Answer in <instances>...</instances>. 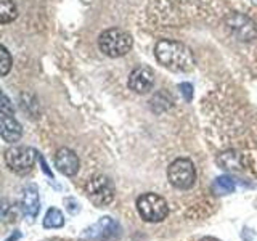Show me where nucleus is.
<instances>
[{
	"label": "nucleus",
	"instance_id": "obj_1",
	"mask_svg": "<svg viewBox=\"0 0 257 241\" xmlns=\"http://www.w3.org/2000/svg\"><path fill=\"white\" fill-rule=\"evenodd\" d=\"M155 56L159 64L174 72H190L196 64L190 47L171 39L159 40L155 47Z\"/></svg>",
	"mask_w": 257,
	"mask_h": 241
},
{
	"label": "nucleus",
	"instance_id": "obj_2",
	"mask_svg": "<svg viewBox=\"0 0 257 241\" xmlns=\"http://www.w3.org/2000/svg\"><path fill=\"white\" fill-rule=\"evenodd\" d=\"M132 45H134L132 36L119 28H111L103 31L98 37L100 50L106 56H109V58H119V56L127 55L131 52Z\"/></svg>",
	"mask_w": 257,
	"mask_h": 241
},
{
	"label": "nucleus",
	"instance_id": "obj_3",
	"mask_svg": "<svg viewBox=\"0 0 257 241\" xmlns=\"http://www.w3.org/2000/svg\"><path fill=\"white\" fill-rule=\"evenodd\" d=\"M137 212L145 222L159 223L169 215V204L167 201L158 195V193H143L142 196L137 198Z\"/></svg>",
	"mask_w": 257,
	"mask_h": 241
},
{
	"label": "nucleus",
	"instance_id": "obj_4",
	"mask_svg": "<svg viewBox=\"0 0 257 241\" xmlns=\"http://www.w3.org/2000/svg\"><path fill=\"white\" fill-rule=\"evenodd\" d=\"M85 195L96 207H106L114 201L116 191L111 179L103 174H95L85 183Z\"/></svg>",
	"mask_w": 257,
	"mask_h": 241
},
{
	"label": "nucleus",
	"instance_id": "obj_5",
	"mask_svg": "<svg viewBox=\"0 0 257 241\" xmlns=\"http://www.w3.org/2000/svg\"><path fill=\"white\" fill-rule=\"evenodd\" d=\"M167 180L177 190H190L196 183V167L193 161L179 158L167 167Z\"/></svg>",
	"mask_w": 257,
	"mask_h": 241
},
{
	"label": "nucleus",
	"instance_id": "obj_6",
	"mask_svg": "<svg viewBox=\"0 0 257 241\" xmlns=\"http://www.w3.org/2000/svg\"><path fill=\"white\" fill-rule=\"evenodd\" d=\"M5 164L12 172L24 175L32 171L36 164L37 151L31 147H12L5 151Z\"/></svg>",
	"mask_w": 257,
	"mask_h": 241
},
{
	"label": "nucleus",
	"instance_id": "obj_7",
	"mask_svg": "<svg viewBox=\"0 0 257 241\" xmlns=\"http://www.w3.org/2000/svg\"><path fill=\"white\" fill-rule=\"evenodd\" d=\"M225 26L241 42H252L257 39V24L249 16L239 12H230L225 15Z\"/></svg>",
	"mask_w": 257,
	"mask_h": 241
},
{
	"label": "nucleus",
	"instance_id": "obj_8",
	"mask_svg": "<svg viewBox=\"0 0 257 241\" xmlns=\"http://www.w3.org/2000/svg\"><path fill=\"white\" fill-rule=\"evenodd\" d=\"M120 233L119 223L111 219L109 215H104L101 219L96 220L93 225L82 231L80 238L85 241H108L112 238H117Z\"/></svg>",
	"mask_w": 257,
	"mask_h": 241
},
{
	"label": "nucleus",
	"instance_id": "obj_9",
	"mask_svg": "<svg viewBox=\"0 0 257 241\" xmlns=\"http://www.w3.org/2000/svg\"><path fill=\"white\" fill-rule=\"evenodd\" d=\"M155 85V71L148 66L135 68L128 76V87L135 93H148Z\"/></svg>",
	"mask_w": 257,
	"mask_h": 241
},
{
	"label": "nucleus",
	"instance_id": "obj_10",
	"mask_svg": "<svg viewBox=\"0 0 257 241\" xmlns=\"http://www.w3.org/2000/svg\"><path fill=\"white\" fill-rule=\"evenodd\" d=\"M55 167L66 177H74L80 169L79 156L74 151L63 147L55 153Z\"/></svg>",
	"mask_w": 257,
	"mask_h": 241
},
{
	"label": "nucleus",
	"instance_id": "obj_11",
	"mask_svg": "<svg viewBox=\"0 0 257 241\" xmlns=\"http://www.w3.org/2000/svg\"><path fill=\"white\" fill-rule=\"evenodd\" d=\"M20 209L23 211L24 215L29 217V219H34V217H37V214L40 211V195H39L37 185L29 183L21 190Z\"/></svg>",
	"mask_w": 257,
	"mask_h": 241
},
{
	"label": "nucleus",
	"instance_id": "obj_12",
	"mask_svg": "<svg viewBox=\"0 0 257 241\" xmlns=\"http://www.w3.org/2000/svg\"><path fill=\"white\" fill-rule=\"evenodd\" d=\"M0 135H2L4 142L7 143H15L21 139L23 129L18 120H16L10 112L0 111Z\"/></svg>",
	"mask_w": 257,
	"mask_h": 241
},
{
	"label": "nucleus",
	"instance_id": "obj_13",
	"mask_svg": "<svg viewBox=\"0 0 257 241\" xmlns=\"http://www.w3.org/2000/svg\"><path fill=\"white\" fill-rule=\"evenodd\" d=\"M235 190H236V183L228 175L217 177L212 183V193L217 196H227L230 193H235Z\"/></svg>",
	"mask_w": 257,
	"mask_h": 241
},
{
	"label": "nucleus",
	"instance_id": "obj_14",
	"mask_svg": "<svg viewBox=\"0 0 257 241\" xmlns=\"http://www.w3.org/2000/svg\"><path fill=\"white\" fill-rule=\"evenodd\" d=\"M217 163L222 166L225 171H238V169L243 167L241 164V156L235 151H225L217 158Z\"/></svg>",
	"mask_w": 257,
	"mask_h": 241
},
{
	"label": "nucleus",
	"instance_id": "obj_15",
	"mask_svg": "<svg viewBox=\"0 0 257 241\" xmlns=\"http://www.w3.org/2000/svg\"><path fill=\"white\" fill-rule=\"evenodd\" d=\"M64 214L58 207H50L44 217V227L45 228H61L64 227Z\"/></svg>",
	"mask_w": 257,
	"mask_h": 241
},
{
	"label": "nucleus",
	"instance_id": "obj_16",
	"mask_svg": "<svg viewBox=\"0 0 257 241\" xmlns=\"http://www.w3.org/2000/svg\"><path fill=\"white\" fill-rule=\"evenodd\" d=\"M18 18V8L13 0H0V23L8 24Z\"/></svg>",
	"mask_w": 257,
	"mask_h": 241
},
{
	"label": "nucleus",
	"instance_id": "obj_17",
	"mask_svg": "<svg viewBox=\"0 0 257 241\" xmlns=\"http://www.w3.org/2000/svg\"><path fill=\"white\" fill-rule=\"evenodd\" d=\"M12 66H13L12 55H10V52L7 50V47L2 45V47H0V74L7 76L8 72H10Z\"/></svg>",
	"mask_w": 257,
	"mask_h": 241
},
{
	"label": "nucleus",
	"instance_id": "obj_18",
	"mask_svg": "<svg viewBox=\"0 0 257 241\" xmlns=\"http://www.w3.org/2000/svg\"><path fill=\"white\" fill-rule=\"evenodd\" d=\"M64 207H66V211L71 214V215H76L80 212V204H79V201L74 199V198H64Z\"/></svg>",
	"mask_w": 257,
	"mask_h": 241
},
{
	"label": "nucleus",
	"instance_id": "obj_19",
	"mask_svg": "<svg viewBox=\"0 0 257 241\" xmlns=\"http://www.w3.org/2000/svg\"><path fill=\"white\" fill-rule=\"evenodd\" d=\"M179 90H180V93L183 95L185 101H191V100H193V85H191V84H188V82H182V84L179 85Z\"/></svg>",
	"mask_w": 257,
	"mask_h": 241
},
{
	"label": "nucleus",
	"instance_id": "obj_20",
	"mask_svg": "<svg viewBox=\"0 0 257 241\" xmlns=\"http://www.w3.org/2000/svg\"><path fill=\"white\" fill-rule=\"evenodd\" d=\"M0 111L2 112H10V114H13V106L10 103V98L7 96V93H2V103H0Z\"/></svg>",
	"mask_w": 257,
	"mask_h": 241
},
{
	"label": "nucleus",
	"instance_id": "obj_21",
	"mask_svg": "<svg viewBox=\"0 0 257 241\" xmlns=\"http://www.w3.org/2000/svg\"><path fill=\"white\" fill-rule=\"evenodd\" d=\"M39 161H40V164H42V171L48 175V177H50V179L53 180V174L50 172V171H48V167H47V164H45V161H44V158L42 156H39Z\"/></svg>",
	"mask_w": 257,
	"mask_h": 241
},
{
	"label": "nucleus",
	"instance_id": "obj_22",
	"mask_svg": "<svg viewBox=\"0 0 257 241\" xmlns=\"http://www.w3.org/2000/svg\"><path fill=\"white\" fill-rule=\"evenodd\" d=\"M20 238H21V231H18V230H16V231H13L12 235L8 236V238H7L5 241H18Z\"/></svg>",
	"mask_w": 257,
	"mask_h": 241
},
{
	"label": "nucleus",
	"instance_id": "obj_23",
	"mask_svg": "<svg viewBox=\"0 0 257 241\" xmlns=\"http://www.w3.org/2000/svg\"><path fill=\"white\" fill-rule=\"evenodd\" d=\"M199 241H220V239H217L214 236H204V238H201Z\"/></svg>",
	"mask_w": 257,
	"mask_h": 241
}]
</instances>
